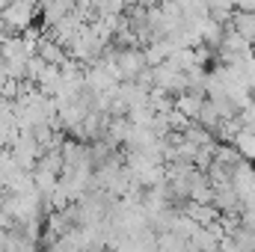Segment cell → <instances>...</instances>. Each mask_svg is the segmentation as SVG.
I'll use <instances>...</instances> for the list:
<instances>
[{
    "instance_id": "obj_1",
    "label": "cell",
    "mask_w": 255,
    "mask_h": 252,
    "mask_svg": "<svg viewBox=\"0 0 255 252\" xmlns=\"http://www.w3.org/2000/svg\"><path fill=\"white\" fill-rule=\"evenodd\" d=\"M39 15H42V12H39V0H12V3L0 12V18L12 27L15 36H21L24 30H30Z\"/></svg>"
},
{
    "instance_id": "obj_2",
    "label": "cell",
    "mask_w": 255,
    "mask_h": 252,
    "mask_svg": "<svg viewBox=\"0 0 255 252\" xmlns=\"http://www.w3.org/2000/svg\"><path fill=\"white\" fill-rule=\"evenodd\" d=\"M9 151H12L15 163H18L24 172H36V166H39V160H42V154H45V148L36 142V136H33V133H21V136H18V142H15Z\"/></svg>"
},
{
    "instance_id": "obj_3",
    "label": "cell",
    "mask_w": 255,
    "mask_h": 252,
    "mask_svg": "<svg viewBox=\"0 0 255 252\" xmlns=\"http://www.w3.org/2000/svg\"><path fill=\"white\" fill-rule=\"evenodd\" d=\"M116 65H119V74H122V83H125V80H136L148 68V60H145L142 48H128V51H119Z\"/></svg>"
},
{
    "instance_id": "obj_4",
    "label": "cell",
    "mask_w": 255,
    "mask_h": 252,
    "mask_svg": "<svg viewBox=\"0 0 255 252\" xmlns=\"http://www.w3.org/2000/svg\"><path fill=\"white\" fill-rule=\"evenodd\" d=\"M77 9V0H39V18H42V27H54L57 21H63L65 15H71Z\"/></svg>"
},
{
    "instance_id": "obj_5",
    "label": "cell",
    "mask_w": 255,
    "mask_h": 252,
    "mask_svg": "<svg viewBox=\"0 0 255 252\" xmlns=\"http://www.w3.org/2000/svg\"><path fill=\"white\" fill-rule=\"evenodd\" d=\"M39 57L45 60L48 65H65L71 57H68V51H65L60 42H54L51 36H45L42 39V45H39Z\"/></svg>"
},
{
    "instance_id": "obj_6",
    "label": "cell",
    "mask_w": 255,
    "mask_h": 252,
    "mask_svg": "<svg viewBox=\"0 0 255 252\" xmlns=\"http://www.w3.org/2000/svg\"><path fill=\"white\" fill-rule=\"evenodd\" d=\"M175 110H181L187 119H199V113H202V101H199L193 92H184V95L175 98Z\"/></svg>"
},
{
    "instance_id": "obj_7",
    "label": "cell",
    "mask_w": 255,
    "mask_h": 252,
    "mask_svg": "<svg viewBox=\"0 0 255 252\" xmlns=\"http://www.w3.org/2000/svg\"><path fill=\"white\" fill-rule=\"evenodd\" d=\"M157 252H184V235H178V232H160L157 235Z\"/></svg>"
},
{
    "instance_id": "obj_8",
    "label": "cell",
    "mask_w": 255,
    "mask_h": 252,
    "mask_svg": "<svg viewBox=\"0 0 255 252\" xmlns=\"http://www.w3.org/2000/svg\"><path fill=\"white\" fill-rule=\"evenodd\" d=\"M0 57H3L6 63L27 57V51H24V39H21V36H12L9 42H3V45H0Z\"/></svg>"
},
{
    "instance_id": "obj_9",
    "label": "cell",
    "mask_w": 255,
    "mask_h": 252,
    "mask_svg": "<svg viewBox=\"0 0 255 252\" xmlns=\"http://www.w3.org/2000/svg\"><path fill=\"white\" fill-rule=\"evenodd\" d=\"M235 27H238V33H241V36L255 39V15H253V12H244V15H238V18H235Z\"/></svg>"
},
{
    "instance_id": "obj_10",
    "label": "cell",
    "mask_w": 255,
    "mask_h": 252,
    "mask_svg": "<svg viewBox=\"0 0 255 252\" xmlns=\"http://www.w3.org/2000/svg\"><path fill=\"white\" fill-rule=\"evenodd\" d=\"M45 65H48V63H45L39 54H36V57H30V63H27V80H33V83H36V80H39V74L45 71Z\"/></svg>"
},
{
    "instance_id": "obj_11",
    "label": "cell",
    "mask_w": 255,
    "mask_h": 252,
    "mask_svg": "<svg viewBox=\"0 0 255 252\" xmlns=\"http://www.w3.org/2000/svg\"><path fill=\"white\" fill-rule=\"evenodd\" d=\"M238 148L247 154V157H255V133H250V130H244L241 136H238Z\"/></svg>"
},
{
    "instance_id": "obj_12",
    "label": "cell",
    "mask_w": 255,
    "mask_h": 252,
    "mask_svg": "<svg viewBox=\"0 0 255 252\" xmlns=\"http://www.w3.org/2000/svg\"><path fill=\"white\" fill-rule=\"evenodd\" d=\"M12 36H15V33H12V27H9V24L0 18V45H3V42H9Z\"/></svg>"
}]
</instances>
